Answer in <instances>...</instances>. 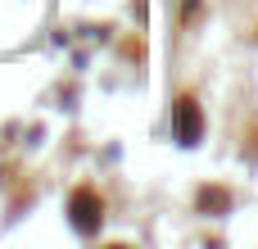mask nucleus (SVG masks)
<instances>
[{"label": "nucleus", "mask_w": 258, "mask_h": 249, "mask_svg": "<svg viewBox=\"0 0 258 249\" xmlns=\"http://www.w3.org/2000/svg\"><path fill=\"white\" fill-rule=\"evenodd\" d=\"M73 222H77L82 231H95V227H100V204H95L91 191H86V195H73Z\"/></svg>", "instance_id": "1"}, {"label": "nucleus", "mask_w": 258, "mask_h": 249, "mask_svg": "<svg viewBox=\"0 0 258 249\" xmlns=\"http://www.w3.org/2000/svg\"><path fill=\"white\" fill-rule=\"evenodd\" d=\"M177 127H181V136H200V113H195V104L190 100H181V109H177Z\"/></svg>", "instance_id": "2"}]
</instances>
